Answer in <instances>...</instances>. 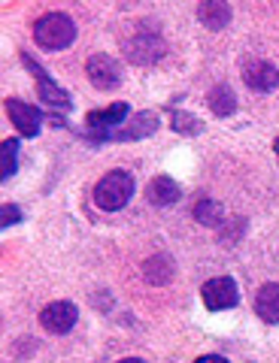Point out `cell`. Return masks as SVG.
Instances as JSON below:
<instances>
[{"label":"cell","instance_id":"cell-1","mask_svg":"<svg viewBox=\"0 0 279 363\" xmlns=\"http://www.w3.org/2000/svg\"><path fill=\"white\" fill-rule=\"evenodd\" d=\"M33 40H37L43 49H67L73 40H76V25L70 16L64 13H46L37 18V25H33Z\"/></svg>","mask_w":279,"mask_h":363},{"label":"cell","instance_id":"cell-2","mask_svg":"<svg viewBox=\"0 0 279 363\" xmlns=\"http://www.w3.org/2000/svg\"><path fill=\"white\" fill-rule=\"evenodd\" d=\"M133 194V176L125 169H113L94 185V203L104 212H119L121 206H128V200Z\"/></svg>","mask_w":279,"mask_h":363},{"label":"cell","instance_id":"cell-3","mask_svg":"<svg viewBox=\"0 0 279 363\" xmlns=\"http://www.w3.org/2000/svg\"><path fill=\"white\" fill-rule=\"evenodd\" d=\"M200 297H204V306L209 312H221V309L237 306L240 291H237V285H234V279L219 276V279H209L207 285L200 288Z\"/></svg>","mask_w":279,"mask_h":363},{"label":"cell","instance_id":"cell-4","mask_svg":"<svg viewBox=\"0 0 279 363\" xmlns=\"http://www.w3.org/2000/svg\"><path fill=\"white\" fill-rule=\"evenodd\" d=\"M76 315H80V312H76V306H73V303L55 300V303H49L46 309L40 312V324H43V330H46V333L64 336V333H70V330H73Z\"/></svg>","mask_w":279,"mask_h":363},{"label":"cell","instance_id":"cell-5","mask_svg":"<svg viewBox=\"0 0 279 363\" xmlns=\"http://www.w3.org/2000/svg\"><path fill=\"white\" fill-rule=\"evenodd\" d=\"M85 73L92 79V85L100 91H113L121 82V67L116 58H109V55H92L85 64Z\"/></svg>","mask_w":279,"mask_h":363},{"label":"cell","instance_id":"cell-6","mask_svg":"<svg viewBox=\"0 0 279 363\" xmlns=\"http://www.w3.org/2000/svg\"><path fill=\"white\" fill-rule=\"evenodd\" d=\"M6 116H9V121L16 124V130H18L21 136H37V133H40V121H43V116H40V109H37V106L25 104V100L9 97V100H6Z\"/></svg>","mask_w":279,"mask_h":363},{"label":"cell","instance_id":"cell-7","mask_svg":"<svg viewBox=\"0 0 279 363\" xmlns=\"http://www.w3.org/2000/svg\"><path fill=\"white\" fill-rule=\"evenodd\" d=\"M21 61H25V67L28 70H33V76H37V88H40V97L46 100L49 106H61V109H70V100H67V94L64 91L55 85V82H49V76H46V70L33 61V58H28V55H21Z\"/></svg>","mask_w":279,"mask_h":363},{"label":"cell","instance_id":"cell-8","mask_svg":"<svg viewBox=\"0 0 279 363\" xmlns=\"http://www.w3.org/2000/svg\"><path fill=\"white\" fill-rule=\"evenodd\" d=\"M243 79L255 91H273L279 85V70L270 61H249L243 67Z\"/></svg>","mask_w":279,"mask_h":363},{"label":"cell","instance_id":"cell-9","mask_svg":"<svg viewBox=\"0 0 279 363\" xmlns=\"http://www.w3.org/2000/svg\"><path fill=\"white\" fill-rule=\"evenodd\" d=\"M128 58L133 64H155L164 55V40L161 37H149V33H143V37H133L128 45Z\"/></svg>","mask_w":279,"mask_h":363},{"label":"cell","instance_id":"cell-10","mask_svg":"<svg viewBox=\"0 0 279 363\" xmlns=\"http://www.w3.org/2000/svg\"><path fill=\"white\" fill-rule=\"evenodd\" d=\"M197 18H200V25H207L209 30H221V28H228V21H231V6L225 0H207V4L197 6Z\"/></svg>","mask_w":279,"mask_h":363},{"label":"cell","instance_id":"cell-11","mask_svg":"<svg viewBox=\"0 0 279 363\" xmlns=\"http://www.w3.org/2000/svg\"><path fill=\"white\" fill-rule=\"evenodd\" d=\"M255 312H258L261 321L279 324V285L276 281H270V285H264L258 291V297H255Z\"/></svg>","mask_w":279,"mask_h":363},{"label":"cell","instance_id":"cell-12","mask_svg":"<svg viewBox=\"0 0 279 363\" xmlns=\"http://www.w3.org/2000/svg\"><path fill=\"white\" fill-rule=\"evenodd\" d=\"M146 197H149V203H155V206H170V203L180 200V185H176L170 176H158V179L149 182Z\"/></svg>","mask_w":279,"mask_h":363},{"label":"cell","instance_id":"cell-13","mask_svg":"<svg viewBox=\"0 0 279 363\" xmlns=\"http://www.w3.org/2000/svg\"><path fill=\"white\" fill-rule=\"evenodd\" d=\"M173 272H176V267L167 255H152L146 264H143V276H146L149 285H167V281L173 279Z\"/></svg>","mask_w":279,"mask_h":363},{"label":"cell","instance_id":"cell-14","mask_svg":"<svg viewBox=\"0 0 279 363\" xmlns=\"http://www.w3.org/2000/svg\"><path fill=\"white\" fill-rule=\"evenodd\" d=\"M158 130V116L155 112H140V116H133V121L128 128H121L116 136L119 140H143V136H149Z\"/></svg>","mask_w":279,"mask_h":363},{"label":"cell","instance_id":"cell-15","mask_svg":"<svg viewBox=\"0 0 279 363\" xmlns=\"http://www.w3.org/2000/svg\"><path fill=\"white\" fill-rule=\"evenodd\" d=\"M125 118H128V104H113V106H106L100 112H88V128L106 130V128H116V124H121Z\"/></svg>","mask_w":279,"mask_h":363},{"label":"cell","instance_id":"cell-16","mask_svg":"<svg viewBox=\"0 0 279 363\" xmlns=\"http://www.w3.org/2000/svg\"><path fill=\"white\" fill-rule=\"evenodd\" d=\"M195 218L204 227H219V224H225V209H221V203L204 197L195 203Z\"/></svg>","mask_w":279,"mask_h":363},{"label":"cell","instance_id":"cell-17","mask_svg":"<svg viewBox=\"0 0 279 363\" xmlns=\"http://www.w3.org/2000/svg\"><path fill=\"white\" fill-rule=\"evenodd\" d=\"M207 104H209V109H213L216 116H231V112L237 109V97H234V91L228 85H216L213 91H209Z\"/></svg>","mask_w":279,"mask_h":363},{"label":"cell","instance_id":"cell-18","mask_svg":"<svg viewBox=\"0 0 279 363\" xmlns=\"http://www.w3.org/2000/svg\"><path fill=\"white\" fill-rule=\"evenodd\" d=\"M16 161H18V140H4V145H0V176L9 179L16 173Z\"/></svg>","mask_w":279,"mask_h":363},{"label":"cell","instance_id":"cell-19","mask_svg":"<svg viewBox=\"0 0 279 363\" xmlns=\"http://www.w3.org/2000/svg\"><path fill=\"white\" fill-rule=\"evenodd\" d=\"M173 128L182 130V133H197L200 130V121H195L192 116H182V112H176V116H173Z\"/></svg>","mask_w":279,"mask_h":363},{"label":"cell","instance_id":"cell-20","mask_svg":"<svg viewBox=\"0 0 279 363\" xmlns=\"http://www.w3.org/2000/svg\"><path fill=\"white\" fill-rule=\"evenodd\" d=\"M18 218H21V209H18V206H13V203H6L4 212H0V224H4V227H13Z\"/></svg>","mask_w":279,"mask_h":363},{"label":"cell","instance_id":"cell-21","mask_svg":"<svg viewBox=\"0 0 279 363\" xmlns=\"http://www.w3.org/2000/svg\"><path fill=\"white\" fill-rule=\"evenodd\" d=\"M195 363H228V360L221 357V354H204V357H197Z\"/></svg>","mask_w":279,"mask_h":363},{"label":"cell","instance_id":"cell-22","mask_svg":"<svg viewBox=\"0 0 279 363\" xmlns=\"http://www.w3.org/2000/svg\"><path fill=\"white\" fill-rule=\"evenodd\" d=\"M119 363H146V360H140V357H125V360H119Z\"/></svg>","mask_w":279,"mask_h":363},{"label":"cell","instance_id":"cell-23","mask_svg":"<svg viewBox=\"0 0 279 363\" xmlns=\"http://www.w3.org/2000/svg\"><path fill=\"white\" fill-rule=\"evenodd\" d=\"M276 155H279V136H276Z\"/></svg>","mask_w":279,"mask_h":363}]
</instances>
